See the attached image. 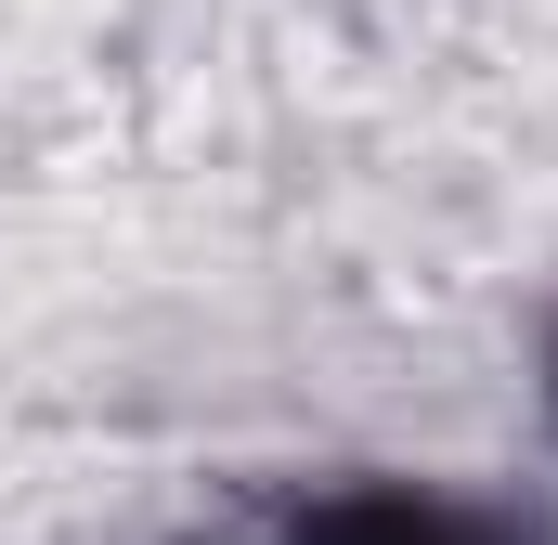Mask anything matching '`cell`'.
Returning <instances> with one entry per match:
<instances>
[{"mask_svg":"<svg viewBox=\"0 0 558 545\" xmlns=\"http://www.w3.org/2000/svg\"><path fill=\"white\" fill-rule=\"evenodd\" d=\"M182 545H558V507L468 468H286L208 507Z\"/></svg>","mask_w":558,"mask_h":545,"instance_id":"6da1fadb","label":"cell"},{"mask_svg":"<svg viewBox=\"0 0 558 545\" xmlns=\"http://www.w3.org/2000/svg\"><path fill=\"white\" fill-rule=\"evenodd\" d=\"M520 377H533V441L558 455V286H546V312H533V364Z\"/></svg>","mask_w":558,"mask_h":545,"instance_id":"7a4b0ae2","label":"cell"}]
</instances>
